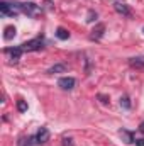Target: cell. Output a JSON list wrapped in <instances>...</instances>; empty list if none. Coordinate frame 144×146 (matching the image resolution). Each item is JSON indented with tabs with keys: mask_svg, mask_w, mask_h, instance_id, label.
Listing matches in <instances>:
<instances>
[{
	"mask_svg": "<svg viewBox=\"0 0 144 146\" xmlns=\"http://www.w3.org/2000/svg\"><path fill=\"white\" fill-rule=\"evenodd\" d=\"M20 12V7L17 5V7H14V5H10V3H7V2H0V14L2 15H5V17H14V15H17Z\"/></svg>",
	"mask_w": 144,
	"mask_h": 146,
	"instance_id": "obj_1",
	"label": "cell"
},
{
	"mask_svg": "<svg viewBox=\"0 0 144 146\" xmlns=\"http://www.w3.org/2000/svg\"><path fill=\"white\" fill-rule=\"evenodd\" d=\"M42 46H44V41H42V37H36V39H31V41H27V42L20 44L22 51H39Z\"/></svg>",
	"mask_w": 144,
	"mask_h": 146,
	"instance_id": "obj_2",
	"label": "cell"
},
{
	"mask_svg": "<svg viewBox=\"0 0 144 146\" xmlns=\"http://www.w3.org/2000/svg\"><path fill=\"white\" fill-rule=\"evenodd\" d=\"M58 85H59L63 90H73L75 85H76V80H75L73 76H63V78L58 80Z\"/></svg>",
	"mask_w": 144,
	"mask_h": 146,
	"instance_id": "obj_3",
	"label": "cell"
},
{
	"mask_svg": "<svg viewBox=\"0 0 144 146\" xmlns=\"http://www.w3.org/2000/svg\"><path fill=\"white\" fill-rule=\"evenodd\" d=\"M105 34V24H97L95 27H93V31H92V34H90V39L92 41H100L102 37Z\"/></svg>",
	"mask_w": 144,
	"mask_h": 146,
	"instance_id": "obj_4",
	"label": "cell"
},
{
	"mask_svg": "<svg viewBox=\"0 0 144 146\" xmlns=\"http://www.w3.org/2000/svg\"><path fill=\"white\" fill-rule=\"evenodd\" d=\"M48 141H49V131H48L46 127H41L36 134V143L37 145H44V143H48Z\"/></svg>",
	"mask_w": 144,
	"mask_h": 146,
	"instance_id": "obj_5",
	"label": "cell"
},
{
	"mask_svg": "<svg viewBox=\"0 0 144 146\" xmlns=\"http://www.w3.org/2000/svg\"><path fill=\"white\" fill-rule=\"evenodd\" d=\"M5 54H9L10 60L15 63V61H19V58H20V54H22V48H20V46H17V48H7V49H5Z\"/></svg>",
	"mask_w": 144,
	"mask_h": 146,
	"instance_id": "obj_6",
	"label": "cell"
},
{
	"mask_svg": "<svg viewBox=\"0 0 144 146\" xmlns=\"http://www.w3.org/2000/svg\"><path fill=\"white\" fill-rule=\"evenodd\" d=\"M20 7V10L22 12H26V14H29V15H36L37 12H39V9H37L36 3H22V5H19Z\"/></svg>",
	"mask_w": 144,
	"mask_h": 146,
	"instance_id": "obj_7",
	"label": "cell"
},
{
	"mask_svg": "<svg viewBox=\"0 0 144 146\" xmlns=\"http://www.w3.org/2000/svg\"><path fill=\"white\" fill-rule=\"evenodd\" d=\"M129 65L136 70H144V56H134L129 60Z\"/></svg>",
	"mask_w": 144,
	"mask_h": 146,
	"instance_id": "obj_8",
	"label": "cell"
},
{
	"mask_svg": "<svg viewBox=\"0 0 144 146\" xmlns=\"http://www.w3.org/2000/svg\"><path fill=\"white\" fill-rule=\"evenodd\" d=\"M114 9H115L119 14H122V15H126V17H131V10H129V7H127L126 3L115 2V3H114Z\"/></svg>",
	"mask_w": 144,
	"mask_h": 146,
	"instance_id": "obj_9",
	"label": "cell"
},
{
	"mask_svg": "<svg viewBox=\"0 0 144 146\" xmlns=\"http://www.w3.org/2000/svg\"><path fill=\"white\" fill-rule=\"evenodd\" d=\"M68 70V65H65V63H56V65H53L49 70H48V73L49 75H54V73H65Z\"/></svg>",
	"mask_w": 144,
	"mask_h": 146,
	"instance_id": "obj_10",
	"label": "cell"
},
{
	"mask_svg": "<svg viewBox=\"0 0 144 146\" xmlns=\"http://www.w3.org/2000/svg\"><path fill=\"white\" fill-rule=\"evenodd\" d=\"M120 136L124 138V141H126L127 145H131V143H134V138H132V133H129V131H126V129H122V131H120Z\"/></svg>",
	"mask_w": 144,
	"mask_h": 146,
	"instance_id": "obj_11",
	"label": "cell"
},
{
	"mask_svg": "<svg viewBox=\"0 0 144 146\" xmlns=\"http://www.w3.org/2000/svg\"><path fill=\"white\" fill-rule=\"evenodd\" d=\"M56 37L61 39V41H65V39L70 37V33H68L66 29H63V27H58V31H56Z\"/></svg>",
	"mask_w": 144,
	"mask_h": 146,
	"instance_id": "obj_12",
	"label": "cell"
},
{
	"mask_svg": "<svg viewBox=\"0 0 144 146\" xmlns=\"http://www.w3.org/2000/svg\"><path fill=\"white\" fill-rule=\"evenodd\" d=\"M14 36H15V27H14V26H9V27H5V34H3V37H5L7 41H10Z\"/></svg>",
	"mask_w": 144,
	"mask_h": 146,
	"instance_id": "obj_13",
	"label": "cell"
},
{
	"mask_svg": "<svg viewBox=\"0 0 144 146\" xmlns=\"http://www.w3.org/2000/svg\"><path fill=\"white\" fill-rule=\"evenodd\" d=\"M120 106H122L124 109H131V100H129L127 95H124V97L120 99Z\"/></svg>",
	"mask_w": 144,
	"mask_h": 146,
	"instance_id": "obj_14",
	"label": "cell"
},
{
	"mask_svg": "<svg viewBox=\"0 0 144 146\" xmlns=\"http://www.w3.org/2000/svg\"><path fill=\"white\" fill-rule=\"evenodd\" d=\"M17 109H19V112H26V110H27V104H26L24 100H19V102H17Z\"/></svg>",
	"mask_w": 144,
	"mask_h": 146,
	"instance_id": "obj_15",
	"label": "cell"
},
{
	"mask_svg": "<svg viewBox=\"0 0 144 146\" xmlns=\"http://www.w3.org/2000/svg\"><path fill=\"white\" fill-rule=\"evenodd\" d=\"M93 19H97V14H95L93 10H90V12H88V19H87V22H92Z\"/></svg>",
	"mask_w": 144,
	"mask_h": 146,
	"instance_id": "obj_16",
	"label": "cell"
},
{
	"mask_svg": "<svg viewBox=\"0 0 144 146\" xmlns=\"http://www.w3.org/2000/svg\"><path fill=\"white\" fill-rule=\"evenodd\" d=\"M98 99L102 100V104H108V97H105V95H102V94H100V95H98Z\"/></svg>",
	"mask_w": 144,
	"mask_h": 146,
	"instance_id": "obj_17",
	"label": "cell"
},
{
	"mask_svg": "<svg viewBox=\"0 0 144 146\" xmlns=\"http://www.w3.org/2000/svg\"><path fill=\"white\" fill-rule=\"evenodd\" d=\"M73 143H71V139H70V138H65V139H63V146H71Z\"/></svg>",
	"mask_w": 144,
	"mask_h": 146,
	"instance_id": "obj_18",
	"label": "cell"
},
{
	"mask_svg": "<svg viewBox=\"0 0 144 146\" xmlns=\"http://www.w3.org/2000/svg\"><path fill=\"white\" fill-rule=\"evenodd\" d=\"M136 146H144V138H141V139H136Z\"/></svg>",
	"mask_w": 144,
	"mask_h": 146,
	"instance_id": "obj_19",
	"label": "cell"
},
{
	"mask_svg": "<svg viewBox=\"0 0 144 146\" xmlns=\"http://www.w3.org/2000/svg\"><path fill=\"white\" fill-rule=\"evenodd\" d=\"M139 129H141V131H143V133H144V121H143V122H141V126H139Z\"/></svg>",
	"mask_w": 144,
	"mask_h": 146,
	"instance_id": "obj_20",
	"label": "cell"
},
{
	"mask_svg": "<svg viewBox=\"0 0 144 146\" xmlns=\"http://www.w3.org/2000/svg\"><path fill=\"white\" fill-rule=\"evenodd\" d=\"M143 33H144V29H143Z\"/></svg>",
	"mask_w": 144,
	"mask_h": 146,
	"instance_id": "obj_21",
	"label": "cell"
}]
</instances>
